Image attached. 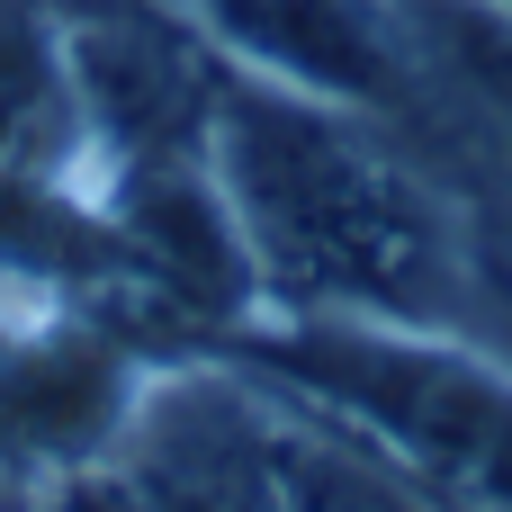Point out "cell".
Segmentation results:
<instances>
[{
  "label": "cell",
  "mask_w": 512,
  "mask_h": 512,
  "mask_svg": "<svg viewBox=\"0 0 512 512\" xmlns=\"http://www.w3.org/2000/svg\"><path fill=\"white\" fill-rule=\"evenodd\" d=\"M63 18V63L99 162H162V153H207L216 99L234 63L198 27L189 0H54Z\"/></svg>",
  "instance_id": "cell-3"
},
{
  "label": "cell",
  "mask_w": 512,
  "mask_h": 512,
  "mask_svg": "<svg viewBox=\"0 0 512 512\" xmlns=\"http://www.w3.org/2000/svg\"><path fill=\"white\" fill-rule=\"evenodd\" d=\"M153 512H288L279 495V387L243 360H153L108 459Z\"/></svg>",
  "instance_id": "cell-4"
},
{
  "label": "cell",
  "mask_w": 512,
  "mask_h": 512,
  "mask_svg": "<svg viewBox=\"0 0 512 512\" xmlns=\"http://www.w3.org/2000/svg\"><path fill=\"white\" fill-rule=\"evenodd\" d=\"M279 396L324 405L369 432L459 512H512V378L477 360L459 333H405L360 315H279L216 342Z\"/></svg>",
  "instance_id": "cell-2"
},
{
  "label": "cell",
  "mask_w": 512,
  "mask_h": 512,
  "mask_svg": "<svg viewBox=\"0 0 512 512\" xmlns=\"http://www.w3.org/2000/svg\"><path fill=\"white\" fill-rule=\"evenodd\" d=\"M207 171L279 315H360L405 333H468L486 315V270L450 198L378 117L234 72L207 126Z\"/></svg>",
  "instance_id": "cell-1"
},
{
  "label": "cell",
  "mask_w": 512,
  "mask_h": 512,
  "mask_svg": "<svg viewBox=\"0 0 512 512\" xmlns=\"http://www.w3.org/2000/svg\"><path fill=\"white\" fill-rule=\"evenodd\" d=\"M495 9H512V0H495Z\"/></svg>",
  "instance_id": "cell-12"
},
{
  "label": "cell",
  "mask_w": 512,
  "mask_h": 512,
  "mask_svg": "<svg viewBox=\"0 0 512 512\" xmlns=\"http://www.w3.org/2000/svg\"><path fill=\"white\" fill-rule=\"evenodd\" d=\"M153 351H135L99 315L36 306L0 342V495H36L54 477L108 468L117 432L144 396Z\"/></svg>",
  "instance_id": "cell-5"
},
{
  "label": "cell",
  "mask_w": 512,
  "mask_h": 512,
  "mask_svg": "<svg viewBox=\"0 0 512 512\" xmlns=\"http://www.w3.org/2000/svg\"><path fill=\"white\" fill-rule=\"evenodd\" d=\"M0 162H18V171H90V135H81L54 0H0Z\"/></svg>",
  "instance_id": "cell-7"
},
{
  "label": "cell",
  "mask_w": 512,
  "mask_h": 512,
  "mask_svg": "<svg viewBox=\"0 0 512 512\" xmlns=\"http://www.w3.org/2000/svg\"><path fill=\"white\" fill-rule=\"evenodd\" d=\"M279 495L288 512H459L441 486H423L405 459L306 396H279Z\"/></svg>",
  "instance_id": "cell-8"
},
{
  "label": "cell",
  "mask_w": 512,
  "mask_h": 512,
  "mask_svg": "<svg viewBox=\"0 0 512 512\" xmlns=\"http://www.w3.org/2000/svg\"><path fill=\"white\" fill-rule=\"evenodd\" d=\"M27 512H153L117 468H81V477H54V486H36V495H18Z\"/></svg>",
  "instance_id": "cell-9"
},
{
  "label": "cell",
  "mask_w": 512,
  "mask_h": 512,
  "mask_svg": "<svg viewBox=\"0 0 512 512\" xmlns=\"http://www.w3.org/2000/svg\"><path fill=\"white\" fill-rule=\"evenodd\" d=\"M216 54L324 108L414 126V36L396 0H189Z\"/></svg>",
  "instance_id": "cell-6"
},
{
  "label": "cell",
  "mask_w": 512,
  "mask_h": 512,
  "mask_svg": "<svg viewBox=\"0 0 512 512\" xmlns=\"http://www.w3.org/2000/svg\"><path fill=\"white\" fill-rule=\"evenodd\" d=\"M0 512H27V504H18V495H0Z\"/></svg>",
  "instance_id": "cell-11"
},
{
  "label": "cell",
  "mask_w": 512,
  "mask_h": 512,
  "mask_svg": "<svg viewBox=\"0 0 512 512\" xmlns=\"http://www.w3.org/2000/svg\"><path fill=\"white\" fill-rule=\"evenodd\" d=\"M18 315H36V306H9V297H0V342L18 333Z\"/></svg>",
  "instance_id": "cell-10"
}]
</instances>
